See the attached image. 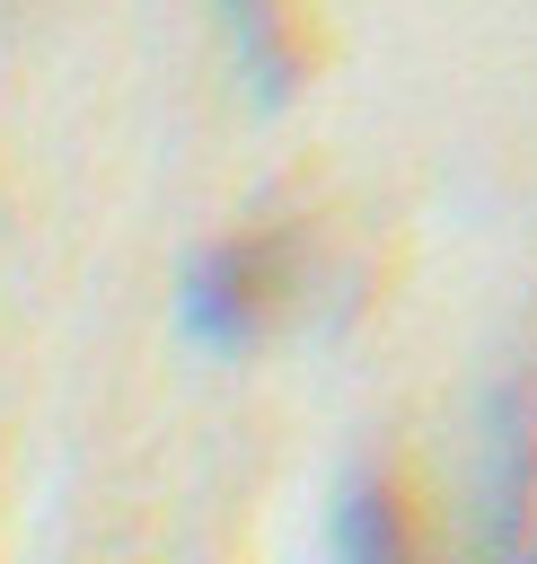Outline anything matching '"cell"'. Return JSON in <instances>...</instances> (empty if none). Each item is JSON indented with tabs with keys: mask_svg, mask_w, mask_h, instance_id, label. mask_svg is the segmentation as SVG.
I'll return each mask as SVG.
<instances>
[{
	"mask_svg": "<svg viewBox=\"0 0 537 564\" xmlns=\"http://www.w3.org/2000/svg\"><path fill=\"white\" fill-rule=\"evenodd\" d=\"M291 291V238L282 229H238V238H211L194 264H185V335L211 344V352H238L264 335V317L282 308Z\"/></svg>",
	"mask_w": 537,
	"mask_h": 564,
	"instance_id": "obj_1",
	"label": "cell"
},
{
	"mask_svg": "<svg viewBox=\"0 0 537 564\" xmlns=\"http://www.w3.org/2000/svg\"><path fill=\"white\" fill-rule=\"evenodd\" d=\"M335 555L343 564H423L414 555V529H405V511H396V494L379 476H352L343 485V502H335Z\"/></svg>",
	"mask_w": 537,
	"mask_h": 564,
	"instance_id": "obj_2",
	"label": "cell"
}]
</instances>
